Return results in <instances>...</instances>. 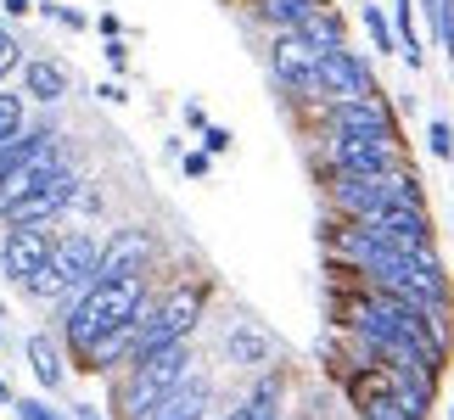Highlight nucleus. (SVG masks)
Wrapping results in <instances>:
<instances>
[{
	"label": "nucleus",
	"mask_w": 454,
	"mask_h": 420,
	"mask_svg": "<svg viewBox=\"0 0 454 420\" xmlns=\"http://www.w3.org/2000/svg\"><path fill=\"white\" fill-rule=\"evenodd\" d=\"M152 297V275H113V280H90L74 303H62V347L67 359H84L101 337H113L118 325H129Z\"/></svg>",
	"instance_id": "1"
},
{
	"label": "nucleus",
	"mask_w": 454,
	"mask_h": 420,
	"mask_svg": "<svg viewBox=\"0 0 454 420\" xmlns=\"http://www.w3.org/2000/svg\"><path fill=\"white\" fill-rule=\"evenodd\" d=\"M197 376V342H163V347H146V354H135L118 376H107V404H113V420H135L141 409H152L163 393L185 387V381Z\"/></svg>",
	"instance_id": "2"
},
{
	"label": "nucleus",
	"mask_w": 454,
	"mask_h": 420,
	"mask_svg": "<svg viewBox=\"0 0 454 420\" xmlns=\"http://www.w3.org/2000/svg\"><path fill=\"white\" fill-rule=\"evenodd\" d=\"M320 185H325V207L337 219H371L381 214V207H427V185H421V174L410 168V157L404 163H393V168H381V174H320Z\"/></svg>",
	"instance_id": "3"
},
{
	"label": "nucleus",
	"mask_w": 454,
	"mask_h": 420,
	"mask_svg": "<svg viewBox=\"0 0 454 420\" xmlns=\"http://www.w3.org/2000/svg\"><path fill=\"white\" fill-rule=\"evenodd\" d=\"M207 297H214V286L202 275H180L168 286H152L146 308H141V354L146 347H163V342L197 337V325L207 320Z\"/></svg>",
	"instance_id": "4"
},
{
	"label": "nucleus",
	"mask_w": 454,
	"mask_h": 420,
	"mask_svg": "<svg viewBox=\"0 0 454 420\" xmlns=\"http://www.w3.org/2000/svg\"><path fill=\"white\" fill-rule=\"evenodd\" d=\"M96 264H101V236L96 230H62L57 247H51V264L17 292H28L34 303H45V308H62L96 280Z\"/></svg>",
	"instance_id": "5"
},
{
	"label": "nucleus",
	"mask_w": 454,
	"mask_h": 420,
	"mask_svg": "<svg viewBox=\"0 0 454 420\" xmlns=\"http://www.w3.org/2000/svg\"><path fill=\"white\" fill-rule=\"evenodd\" d=\"M320 57L325 51H314L303 40V28H281V34H270V51H264V62H270V79L286 90L292 107H325V90H320Z\"/></svg>",
	"instance_id": "6"
},
{
	"label": "nucleus",
	"mask_w": 454,
	"mask_h": 420,
	"mask_svg": "<svg viewBox=\"0 0 454 420\" xmlns=\"http://www.w3.org/2000/svg\"><path fill=\"white\" fill-rule=\"evenodd\" d=\"M404 163V140L393 135H337V129H320L314 135V168L320 174H381Z\"/></svg>",
	"instance_id": "7"
},
{
	"label": "nucleus",
	"mask_w": 454,
	"mask_h": 420,
	"mask_svg": "<svg viewBox=\"0 0 454 420\" xmlns=\"http://www.w3.org/2000/svg\"><path fill=\"white\" fill-rule=\"evenodd\" d=\"M57 236H62L57 224H6V236H0V280L28 286V280L51 264Z\"/></svg>",
	"instance_id": "8"
},
{
	"label": "nucleus",
	"mask_w": 454,
	"mask_h": 420,
	"mask_svg": "<svg viewBox=\"0 0 454 420\" xmlns=\"http://www.w3.org/2000/svg\"><path fill=\"white\" fill-rule=\"evenodd\" d=\"M67 163V152H62V135L57 129H40V140H34V152L28 157H17V163L6 168V180H0V214H6L12 202H23V197H34L51 174H57Z\"/></svg>",
	"instance_id": "9"
},
{
	"label": "nucleus",
	"mask_w": 454,
	"mask_h": 420,
	"mask_svg": "<svg viewBox=\"0 0 454 420\" xmlns=\"http://www.w3.org/2000/svg\"><path fill=\"white\" fill-rule=\"evenodd\" d=\"M314 124L320 129H337V135H393L398 129V113L387 96H354V101H325L314 107Z\"/></svg>",
	"instance_id": "10"
},
{
	"label": "nucleus",
	"mask_w": 454,
	"mask_h": 420,
	"mask_svg": "<svg viewBox=\"0 0 454 420\" xmlns=\"http://www.w3.org/2000/svg\"><path fill=\"white\" fill-rule=\"evenodd\" d=\"M364 230H371L376 241H387V247H398V253H427V247H438V230H432V214L427 207H381V214H371V219H359Z\"/></svg>",
	"instance_id": "11"
},
{
	"label": "nucleus",
	"mask_w": 454,
	"mask_h": 420,
	"mask_svg": "<svg viewBox=\"0 0 454 420\" xmlns=\"http://www.w3.org/2000/svg\"><path fill=\"white\" fill-rule=\"evenodd\" d=\"M320 90H325V101H354V96H376L381 84H376V67L364 62V51L337 45L320 57Z\"/></svg>",
	"instance_id": "12"
},
{
	"label": "nucleus",
	"mask_w": 454,
	"mask_h": 420,
	"mask_svg": "<svg viewBox=\"0 0 454 420\" xmlns=\"http://www.w3.org/2000/svg\"><path fill=\"white\" fill-rule=\"evenodd\" d=\"M152 258H157V236L146 224H124L101 241V264L96 280H113V275H152Z\"/></svg>",
	"instance_id": "13"
},
{
	"label": "nucleus",
	"mask_w": 454,
	"mask_h": 420,
	"mask_svg": "<svg viewBox=\"0 0 454 420\" xmlns=\"http://www.w3.org/2000/svg\"><path fill=\"white\" fill-rule=\"evenodd\" d=\"M275 354H281V342H275L258 320H231V325H224V359H231L236 370H253L258 376V370H270V364H275Z\"/></svg>",
	"instance_id": "14"
},
{
	"label": "nucleus",
	"mask_w": 454,
	"mask_h": 420,
	"mask_svg": "<svg viewBox=\"0 0 454 420\" xmlns=\"http://www.w3.org/2000/svg\"><path fill=\"white\" fill-rule=\"evenodd\" d=\"M214 415V387H207V376H191L185 387L163 393L152 409H141L135 420H207Z\"/></svg>",
	"instance_id": "15"
},
{
	"label": "nucleus",
	"mask_w": 454,
	"mask_h": 420,
	"mask_svg": "<svg viewBox=\"0 0 454 420\" xmlns=\"http://www.w3.org/2000/svg\"><path fill=\"white\" fill-rule=\"evenodd\" d=\"M23 90L40 107H57V101L74 90V67L62 57H23Z\"/></svg>",
	"instance_id": "16"
},
{
	"label": "nucleus",
	"mask_w": 454,
	"mask_h": 420,
	"mask_svg": "<svg viewBox=\"0 0 454 420\" xmlns=\"http://www.w3.org/2000/svg\"><path fill=\"white\" fill-rule=\"evenodd\" d=\"M23 354H28V370H34V381H40L45 393H62V381H67V347L57 342V337H45V331H34V337L23 342Z\"/></svg>",
	"instance_id": "17"
},
{
	"label": "nucleus",
	"mask_w": 454,
	"mask_h": 420,
	"mask_svg": "<svg viewBox=\"0 0 454 420\" xmlns=\"http://www.w3.org/2000/svg\"><path fill=\"white\" fill-rule=\"evenodd\" d=\"M320 6H331V0H253V17L270 34H281V28H303Z\"/></svg>",
	"instance_id": "18"
},
{
	"label": "nucleus",
	"mask_w": 454,
	"mask_h": 420,
	"mask_svg": "<svg viewBox=\"0 0 454 420\" xmlns=\"http://www.w3.org/2000/svg\"><path fill=\"white\" fill-rule=\"evenodd\" d=\"M415 6H421V0H393V28H398V57H404V67L421 74L427 51H421V28H415Z\"/></svg>",
	"instance_id": "19"
},
{
	"label": "nucleus",
	"mask_w": 454,
	"mask_h": 420,
	"mask_svg": "<svg viewBox=\"0 0 454 420\" xmlns=\"http://www.w3.org/2000/svg\"><path fill=\"white\" fill-rule=\"evenodd\" d=\"M359 23H364V34H371L376 57H398V28H393V12L381 6V0H364V6H359Z\"/></svg>",
	"instance_id": "20"
},
{
	"label": "nucleus",
	"mask_w": 454,
	"mask_h": 420,
	"mask_svg": "<svg viewBox=\"0 0 454 420\" xmlns=\"http://www.w3.org/2000/svg\"><path fill=\"white\" fill-rule=\"evenodd\" d=\"M303 40L314 45V51H337V45H348V23H342V12L337 6H320L303 23Z\"/></svg>",
	"instance_id": "21"
},
{
	"label": "nucleus",
	"mask_w": 454,
	"mask_h": 420,
	"mask_svg": "<svg viewBox=\"0 0 454 420\" xmlns=\"http://www.w3.org/2000/svg\"><path fill=\"white\" fill-rule=\"evenodd\" d=\"M28 90H6L0 84V146H12V140H23L28 135Z\"/></svg>",
	"instance_id": "22"
},
{
	"label": "nucleus",
	"mask_w": 454,
	"mask_h": 420,
	"mask_svg": "<svg viewBox=\"0 0 454 420\" xmlns=\"http://www.w3.org/2000/svg\"><path fill=\"white\" fill-rule=\"evenodd\" d=\"M354 420H415L398 398L387 393V387H376V393H364V398H354Z\"/></svg>",
	"instance_id": "23"
},
{
	"label": "nucleus",
	"mask_w": 454,
	"mask_h": 420,
	"mask_svg": "<svg viewBox=\"0 0 454 420\" xmlns=\"http://www.w3.org/2000/svg\"><path fill=\"white\" fill-rule=\"evenodd\" d=\"M421 12H427L432 34H438V45H443L449 67H454V0H421Z\"/></svg>",
	"instance_id": "24"
},
{
	"label": "nucleus",
	"mask_w": 454,
	"mask_h": 420,
	"mask_svg": "<svg viewBox=\"0 0 454 420\" xmlns=\"http://www.w3.org/2000/svg\"><path fill=\"white\" fill-rule=\"evenodd\" d=\"M427 152L438 157V163H454V124L449 118H432L427 124Z\"/></svg>",
	"instance_id": "25"
},
{
	"label": "nucleus",
	"mask_w": 454,
	"mask_h": 420,
	"mask_svg": "<svg viewBox=\"0 0 454 420\" xmlns=\"http://www.w3.org/2000/svg\"><path fill=\"white\" fill-rule=\"evenodd\" d=\"M17 62H23V45H17V34L0 23V84H6L17 74Z\"/></svg>",
	"instance_id": "26"
},
{
	"label": "nucleus",
	"mask_w": 454,
	"mask_h": 420,
	"mask_svg": "<svg viewBox=\"0 0 454 420\" xmlns=\"http://www.w3.org/2000/svg\"><path fill=\"white\" fill-rule=\"evenodd\" d=\"M12 415H17V420H74V415L51 409L45 398H17V404H12Z\"/></svg>",
	"instance_id": "27"
},
{
	"label": "nucleus",
	"mask_w": 454,
	"mask_h": 420,
	"mask_svg": "<svg viewBox=\"0 0 454 420\" xmlns=\"http://www.w3.org/2000/svg\"><path fill=\"white\" fill-rule=\"evenodd\" d=\"M101 57H107L113 79H124V74H129V40H124V34H113V40H101Z\"/></svg>",
	"instance_id": "28"
},
{
	"label": "nucleus",
	"mask_w": 454,
	"mask_h": 420,
	"mask_svg": "<svg viewBox=\"0 0 454 420\" xmlns=\"http://www.w3.org/2000/svg\"><path fill=\"white\" fill-rule=\"evenodd\" d=\"M197 140H202V152H214V157H224V152H231V146H236V135H231V129H224V124H207V129H202Z\"/></svg>",
	"instance_id": "29"
},
{
	"label": "nucleus",
	"mask_w": 454,
	"mask_h": 420,
	"mask_svg": "<svg viewBox=\"0 0 454 420\" xmlns=\"http://www.w3.org/2000/svg\"><path fill=\"white\" fill-rule=\"evenodd\" d=\"M180 168H185V180H207V168H214V152H180Z\"/></svg>",
	"instance_id": "30"
},
{
	"label": "nucleus",
	"mask_w": 454,
	"mask_h": 420,
	"mask_svg": "<svg viewBox=\"0 0 454 420\" xmlns=\"http://www.w3.org/2000/svg\"><path fill=\"white\" fill-rule=\"evenodd\" d=\"M180 118H185V129H207V124H214V118H207V107H202V101H180Z\"/></svg>",
	"instance_id": "31"
},
{
	"label": "nucleus",
	"mask_w": 454,
	"mask_h": 420,
	"mask_svg": "<svg viewBox=\"0 0 454 420\" xmlns=\"http://www.w3.org/2000/svg\"><path fill=\"white\" fill-rule=\"evenodd\" d=\"M96 96L107 101V107H124V101H129V90H124V79H101V84H96Z\"/></svg>",
	"instance_id": "32"
},
{
	"label": "nucleus",
	"mask_w": 454,
	"mask_h": 420,
	"mask_svg": "<svg viewBox=\"0 0 454 420\" xmlns=\"http://www.w3.org/2000/svg\"><path fill=\"white\" fill-rule=\"evenodd\" d=\"M96 34H101V40H113V34H124V17L101 12V17H96Z\"/></svg>",
	"instance_id": "33"
},
{
	"label": "nucleus",
	"mask_w": 454,
	"mask_h": 420,
	"mask_svg": "<svg viewBox=\"0 0 454 420\" xmlns=\"http://www.w3.org/2000/svg\"><path fill=\"white\" fill-rule=\"evenodd\" d=\"M207 420H253V415H247V404H241V398H236L231 409H214V415H207Z\"/></svg>",
	"instance_id": "34"
},
{
	"label": "nucleus",
	"mask_w": 454,
	"mask_h": 420,
	"mask_svg": "<svg viewBox=\"0 0 454 420\" xmlns=\"http://www.w3.org/2000/svg\"><path fill=\"white\" fill-rule=\"evenodd\" d=\"M0 6H6V17H17V23H23V17L34 12V0H0Z\"/></svg>",
	"instance_id": "35"
},
{
	"label": "nucleus",
	"mask_w": 454,
	"mask_h": 420,
	"mask_svg": "<svg viewBox=\"0 0 454 420\" xmlns=\"http://www.w3.org/2000/svg\"><path fill=\"white\" fill-rule=\"evenodd\" d=\"M74 420H107V415H101L96 404H74Z\"/></svg>",
	"instance_id": "36"
},
{
	"label": "nucleus",
	"mask_w": 454,
	"mask_h": 420,
	"mask_svg": "<svg viewBox=\"0 0 454 420\" xmlns=\"http://www.w3.org/2000/svg\"><path fill=\"white\" fill-rule=\"evenodd\" d=\"M0 404H6V409H12V404H17V393H12V387H6V381H0Z\"/></svg>",
	"instance_id": "37"
},
{
	"label": "nucleus",
	"mask_w": 454,
	"mask_h": 420,
	"mask_svg": "<svg viewBox=\"0 0 454 420\" xmlns=\"http://www.w3.org/2000/svg\"><path fill=\"white\" fill-rule=\"evenodd\" d=\"M0 347H6V325H0Z\"/></svg>",
	"instance_id": "38"
},
{
	"label": "nucleus",
	"mask_w": 454,
	"mask_h": 420,
	"mask_svg": "<svg viewBox=\"0 0 454 420\" xmlns=\"http://www.w3.org/2000/svg\"><path fill=\"white\" fill-rule=\"evenodd\" d=\"M449 420H454V404H449Z\"/></svg>",
	"instance_id": "39"
},
{
	"label": "nucleus",
	"mask_w": 454,
	"mask_h": 420,
	"mask_svg": "<svg viewBox=\"0 0 454 420\" xmlns=\"http://www.w3.org/2000/svg\"><path fill=\"white\" fill-rule=\"evenodd\" d=\"M354 6H364V0H354Z\"/></svg>",
	"instance_id": "40"
}]
</instances>
